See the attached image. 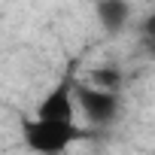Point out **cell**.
Here are the masks:
<instances>
[{
	"label": "cell",
	"instance_id": "1",
	"mask_svg": "<svg viewBox=\"0 0 155 155\" xmlns=\"http://www.w3.org/2000/svg\"><path fill=\"white\" fill-rule=\"evenodd\" d=\"M85 131L73 122H58V119H25L21 122V140L28 149L43 152V155H58L67 152L73 143H79Z\"/></svg>",
	"mask_w": 155,
	"mask_h": 155
},
{
	"label": "cell",
	"instance_id": "2",
	"mask_svg": "<svg viewBox=\"0 0 155 155\" xmlns=\"http://www.w3.org/2000/svg\"><path fill=\"white\" fill-rule=\"evenodd\" d=\"M73 101L91 128H113L122 116V97L113 88H97L91 82H73Z\"/></svg>",
	"mask_w": 155,
	"mask_h": 155
},
{
	"label": "cell",
	"instance_id": "3",
	"mask_svg": "<svg viewBox=\"0 0 155 155\" xmlns=\"http://www.w3.org/2000/svg\"><path fill=\"white\" fill-rule=\"evenodd\" d=\"M40 119H58V122H73L76 119V101H73V79H61L37 107Z\"/></svg>",
	"mask_w": 155,
	"mask_h": 155
},
{
	"label": "cell",
	"instance_id": "4",
	"mask_svg": "<svg viewBox=\"0 0 155 155\" xmlns=\"http://www.w3.org/2000/svg\"><path fill=\"white\" fill-rule=\"evenodd\" d=\"M94 15L110 37H119L131 21V3L128 0H94Z\"/></svg>",
	"mask_w": 155,
	"mask_h": 155
},
{
	"label": "cell",
	"instance_id": "5",
	"mask_svg": "<svg viewBox=\"0 0 155 155\" xmlns=\"http://www.w3.org/2000/svg\"><path fill=\"white\" fill-rule=\"evenodd\" d=\"M88 82L97 85V88H113V91H119L122 82H125V76H122L119 67L110 64V67H94V70L88 73Z\"/></svg>",
	"mask_w": 155,
	"mask_h": 155
}]
</instances>
